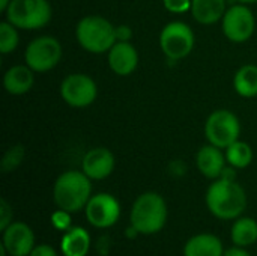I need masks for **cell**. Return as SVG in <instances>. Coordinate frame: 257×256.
Instances as JSON below:
<instances>
[{"mask_svg": "<svg viewBox=\"0 0 257 256\" xmlns=\"http://www.w3.org/2000/svg\"><path fill=\"white\" fill-rule=\"evenodd\" d=\"M206 207L211 214L220 220H233L241 217L247 208V195L244 189L229 178H217L208 189Z\"/></svg>", "mask_w": 257, "mask_h": 256, "instance_id": "1", "label": "cell"}, {"mask_svg": "<svg viewBox=\"0 0 257 256\" xmlns=\"http://www.w3.org/2000/svg\"><path fill=\"white\" fill-rule=\"evenodd\" d=\"M196 161H197V167L202 175H205L209 180H217L221 177V174L224 170L226 157L223 155V152L220 151L218 146L208 145V146H202L199 149Z\"/></svg>", "mask_w": 257, "mask_h": 256, "instance_id": "16", "label": "cell"}, {"mask_svg": "<svg viewBox=\"0 0 257 256\" xmlns=\"http://www.w3.org/2000/svg\"><path fill=\"white\" fill-rule=\"evenodd\" d=\"M53 198L60 210L71 214L81 211L92 198L90 178L83 170L63 172L54 183Z\"/></svg>", "mask_w": 257, "mask_h": 256, "instance_id": "2", "label": "cell"}, {"mask_svg": "<svg viewBox=\"0 0 257 256\" xmlns=\"http://www.w3.org/2000/svg\"><path fill=\"white\" fill-rule=\"evenodd\" d=\"M239 131H241L239 121L229 110L214 112L205 124L206 139L209 140L211 145L218 146L220 149L227 148L233 142H236Z\"/></svg>", "mask_w": 257, "mask_h": 256, "instance_id": "7", "label": "cell"}, {"mask_svg": "<svg viewBox=\"0 0 257 256\" xmlns=\"http://www.w3.org/2000/svg\"><path fill=\"white\" fill-rule=\"evenodd\" d=\"M160 44L161 50L169 59H182L188 56L194 47V32L185 23H169L160 35Z\"/></svg>", "mask_w": 257, "mask_h": 256, "instance_id": "8", "label": "cell"}, {"mask_svg": "<svg viewBox=\"0 0 257 256\" xmlns=\"http://www.w3.org/2000/svg\"><path fill=\"white\" fill-rule=\"evenodd\" d=\"M96 83L86 74H71L60 84V95L71 107H86L96 98Z\"/></svg>", "mask_w": 257, "mask_h": 256, "instance_id": "10", "label": "cell"}, {"mask_svg": "<svg viewBox=\"0 0 257 256\" xmlns=\"http://www.w3.org/2000/svg\"><path fill=\"white\" fill-rule=\"evenodd\" d=\"M33 69L27 65H15L9 68L3 77V86L11 95H23L32 89L35 75Z\"/></svg>", "mask_w": 257, "mask_h": 256, "instance_id": "17", "label": "cell"}, {"mask_svg": "<svg viewBox=\"0 0 257 256\" xmlns=\"http://www.w3.org/2000/svg\"><path fill=\"white\" fill-rule=\"evenodd\" d=\"M9 3H11V0H0V11L6 12V9H8Z\"/></svg>", "mask_w": 257, "mask_h": 256, "instance_id": "31", "label": "cell"}, {"mask_svg": "<svg viewBox=\"0 0 257 256\" xmlns=\"http://www.w3.org/2000/svg\"><path fill=\"white\" fill-rule=\"evenodd\" d=\"M26 65L35 72L53 69L62 57V45L53 36H39L26 48Z\"/></svg>", "mask_w": 257, "mask_h": 256, "instance_id": "6", "label": "cell"}, {"mask_svg": "<svg viewBox=\"0 0 257 256\" xmlns=\"http://www.w3.org/2000/svg\"><path fill=\"white\" fill-rule=\"evenodd\" d=\"M256 27L253 12L242 5L232 6L223 17V32L233 42H245Z\"/></svg>", "mask_w": 257, "mask_h": 256, "instance_id": "11", "label": "cell"}, {"mask_svg": "<svg viewBox=\"0 0 257 256\" xmlns=\"http://www.w3.org/2000/svg\"><path fill=\"white\" fill-rule=\"evenodd\" d=\"M12 207L8 204L6 199L0 201V231H5L12 223Z\"/></svg>", "mask_w": 257, "mask_h": 256, "instance_id": "26", "label": "cell"}, {"mask_svg": "<svg viewBox=\"0 0 257 256\" xmlns=\"http://www.w3.org/2000/svg\"><path fill=\"white\" fill-rule=\"evenodd\" d=\"M235 246L248 247L257 241V222L251 217H238L230 229Z\"/></svg>", "mask_w": 257, "mask_h": 256, "instance_id": "20", "label": "cell"}, {"mask_svg": "<svg viewBox=\"0 0 257 256\" xmlns=\"http://www.w3.org/2000/svg\"><path fill=\"white\" fill-rule=\"evenodd\" d=\"M51 225L54 226V229L57 231H62V232H66L68 229L72 228V217H71V213L65 211V210H57L53 213L51 216Z\"/></svg>", "mask_w": 257, "mask_h": 256, "instance_id": "25", "label": "cell"}, {"mask_svg": "<svg viewBox=\"0 0 257 256\" xmlns=\"http://www.w3.org/2000/svg\"><path fill=\"white\" fill-rule=\"evenodd\" d=\"M84 214L93 228L107 229L117 223L120 217V204L108 193H98L89 199Z\"/></svg>", "mask_w": 257, "mask_h": 256, "instance_id": "9", "label": "cell"}, {"mask_svg": "<svg viewBox=\"0 0 257 256\" xmlns=\"http://www.w3.org/2000/svg\"><path fill=\"white\" fill-rule=\"evenodd\" d=\"M24 158V148L21 145H15L12 146L3 157L2 160V170L3 172H11L14 169H17L21 161Z\"/></svg>", "mask_w": 257, "mask_h": 256, "instance_id": "24", "label": "cell"}, {"mask_svg": "<svg viewBox=\"0 0 257 256\" xmlns=\"http://www.w3.org/2000/svg\"><path fill=\"white\" fill-rule=\"evenodd\" d=\"M223 256H251V255H250V252H247L244 247L235 246V247H232V249L224 250V255Z\"/></svg>", "mask_w": 257, "mask_h": 256, "instance_id": "29", "label": "cell"}, {"mask_svg": "<svg viewBox=\"0 0 257 256\" xmlns=\"http://www.w3.org/2000/svg\"><path fill=\"white\" fill-rule=\"evenodd\" d=\"M223 241L209 232L193 235L184 246V256H223Z\"/></svg>", "mask_w": 257, "mask_h": 256, "instance_id": "15", "label": "cell"}, {"mask_svg": "<svg viewBox=\"0 0 257 256\" xmlns=\"http://www.w3.org/2000/svg\"><path fill=\"white\" fill-rule=\"evenodd\" d=\"M169 217V210L164 198L155 192H146L140 195L131 208L130 222L139 234L143 235H154L160 232Z\"/></svg>", "mask_w": 257, "mask_h": 256, "instance_id": "3", "label": "cell"}, {"mask_svg": "<svg viewBox=\"0 0 257 256\" xmlns=\"http://www.w3.org/2000/svg\"><path fill=\"white\" fill-rule=\"evenodd\" d=\"M77 39L80 45L89 53H105L116 44L117 35L113 24L96 15L84 17L77 24Z\"/></svg>", "mask_w": 257, "mask_h": 256, "instance_id": "4", "label": "cell"}, {"mask_svg": "<svg viewBox=\"0 0 257 256\" xmlns=\"http://www.w3.org/2000/svg\"><path fill=\"white\" fill-rule=\"evenodd\" d=\"M116 35L117 38H120L122 41H126L131 36V30L126 26H120V29H116Z\"/></svg>", "mask_w": 257, "mask_h": 256, "instance_id": "30", "label": "cell"}, {"mask_svg": "<svg viewBox=\"0 0 257 256\" xmlns=\"http://www.w3.org/2000/svg\"><path fill=\"white\" fill-rule=\"evenodd\" d=\"M6 20L18 29H41L51 20V6L48 0H11Z\"/></svg>", "mask_w": 257, "mask_h": 256, "instance_id": "5", "label": "cell"}, {"mask_svg": "<svg viewBox=\"0 0 257 256\" xmlns=\"http://www.w3.org/2000/svg\"><path fill=\"white\" fill-rule=\"evenodd\" d=\"M226 149V160L235 169H244L253 161V149L245 142L236 140Z\"/></svg>", "mask_w": 257, "mask_h": 256, "instance_id": "22", "label": "cell"}, {"mask_svg": "<svg viewBox=\"0 0 257 256\" xmlns=\"http://www.w3.org/2000/svg\"><path fill=\"white\" fill-rule=\"evenodd\" d=\"M238 2H242V3H254L257 0H238Z\"/></svg>", "mask_w": 257, "mask_h": 256, "instance_id": "32", "label": "cell"}, {"mask_svg": "<svg viewBox=\"0 0 257 256\" xmlns=\"http://www.w3.org/2000/svg\"><path fill=\"white\" fill-rule=\"evenodd\" d=\"M18 45V33L15 26L9 21H3L0 24V51L3 54L12 53Z\"/></svg>", "mask_w": 257, "mask_h": 256, "instance_id": "23", "label": "cell"}, {"mask_svg": "<svg viewBox=\"0 0 257 256\" xmlns=\"http://www.w3.org/2000/svg\"><path fill=\"white\" fill-rule=\"evenodd\" d=\"M81 169L90 180H105L114 169V157L107 148H93L84 155Z\"/></svg>", "mask_w": 257, "mask_h": 256, "instance_id": "13", "label": "cell"}, {"mask_svg": "<svg viewBox=\"0 0 257 256\" xmlns=\"http://www.w3.org/2000/svg\"><path fill=\"white\" fill-rule=\"evenodd\" d=\"M139 63V54L133 44L120 41L108 51V65L117 75H130Z\"/></svg>", "mask_w": 257, "mask_h": 256, "instance_id": "14", "label": "cell"}, {"mask_svg": "<svg viewBox=\"0 0 257 256\" xmlns=\"http://www.w3.org/2000/svg\"><path fill=\"white\" fill-rule=\"evenodd\" d=\"M166 9L175 14H182L191 9V0H164Z\"/></svg>", "mask_w": 257, "mask_h": 256, "instance_id": "27", "label": "cell"}, {"mask_svg": "<svg viewBox=\"0 0 257 256\" xmlns=\"http://www.w3.org/2000/svg\"><path fill=\"white\" fill-rule=\"evenodd\" d=\"M29 256H57V252L50 244H36Z\"/></svg>", "mask_w": 257, "mask_h": 256, "instance_id": "28", "label": "cell"}, {"mask_svg": "<svg viewBox=\"0 0 257 256\" xmlns=\"http://www.w3.org/2000/svg\"><path fill=\"white\" fill-rule=\"evenodd\" d=\"M90 249V235L81 226H72L60 240V252L63 256H87Z\"/></svg>", "mask_w": 257, "mask_h": 256, "instance_id": "18", "label": "cell"}, {"mask_svg": "<svg viewBox=\"0 0 257 256\" xmlns=\"http://www.w3.org/2000/svg\"><path fill=\"white\" fill-rule=\"evenodd\" d=\"M193 17L202 24H214L226 14V0H191Z\"/></svg>", "mask_w": 257, "mask_h": 256, "instance_id": "19", "label": "cell"}, {"mask_svg": "<svg viewBox=\"0 0 257 256\" xmlns=\"http://www.w3.org/2000/svg\"><path fill=\"white\" fill-rule=\"evenodd\" d=\"M235 91L244 98H253L257 95V66L245 65L242 66L233 80Z\"/></svg>", "mask_w": 257, "mask_h": 256, "instance_id": "21", "label": "cell"}, {"mask_svg": "<svg viewBox=\"0 0 257 256\" xmlns=\"http://www.w3.org/2000/svg\"><path fill=\"white\" fill-rule=\"evenodd\" d=\"M2 244L9 256H29L35 249V234L24 222H12L2 231Z\"/></svg>", "mask_w": 257, "mask_h": 256, "instance_id": "12", "label": "cell"}]
</instances>
